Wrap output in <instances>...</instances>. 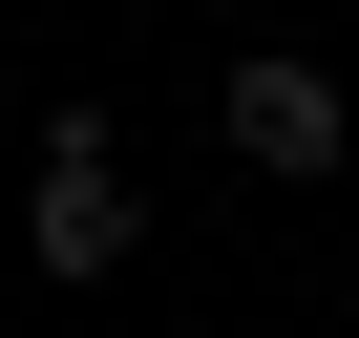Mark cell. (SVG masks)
<instances>
[{
	"instance_id": "cell-2",
	"label": "cell",
	"mask_w": 359,
	"mask_h": 338,
	"mask_svg": "<svg viewBox=\"0 0 359 338\" xmlns=\"http://www.w3.org/2000/svg\"><path fill=\"white\" fill-rule=\"evenodd\" d=\"M233 169H275V191H317V169H338V64L254 43V64H233Z\"/></svg>"
},
{
	"instance_id": "cell-1",
	"label": "cell",
	"mask_w": 359,
	"mask_h": 338,
	"mask_svg": "<svg viewBox=\"0 0 359 338\" xmlns=\"http://www.w3.org/2000/svg\"><path fill=\"white\" fill-rule=\"evenodd\" d=\"M22 233H43V275H127L148 191H127V148H106V106H43V191H22Z\"/></svg>"
}]
</instances>
